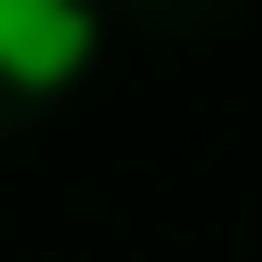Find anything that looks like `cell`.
<instances>
[{
	"mask_svg": "<svg viewBox=\"0 0 262 262\" xmlns=\"http://www.w3.org/2000/svg\"><path fill=\"white\" fill-rule=\"evenodd\" d=\"M101 61L91 0H0V91H71Z\"/></svg>",
	"mask_w": 262,
	"mask_h": 262,
	"instance_id": "cell-1",
	"label": "cell"
}]
</instances>
